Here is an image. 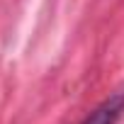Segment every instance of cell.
I'll return each mask as SVG.
<instances>
[{"instance_id": "1", "label": "cell", "mask_w": 124, "mask_h": 124, "mask_svg": "<svg viewBox=\"0 0 124 124\" xmlns=\"http://www.w3.org/2000/svg\"><path fill=\"white\" fill-rule=\"evenodd\" d=\"M122 112H124V93L105 100L83 124H117V119L122 117Z\"/></svg>"}]
</instances>
